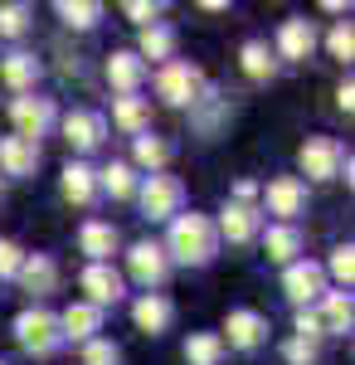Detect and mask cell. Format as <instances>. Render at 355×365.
<instances>
[{"label":"cell","mask_w":355,"mask_h":365,"mask_svg":"<svg viewBox=\"0 0 355 365\" xmlns=\"http://www.w3.org/2000/svg\"><path fill=\"white\" fill-rule=\"evenodd\" d=\"M58 185H63V200H73V205H88V200H93V190H98V185H93V170L83 166V161H68Z\"/></svg>","instance_id":"24"},{"label":"cell","mask_w":355,"mask_h":365,"mask_svg":"<svg viewBox=\"0 0 355 365\" xmlns=\"http://www.w3.org/2000/svg\"><path fill=\"white\" fill-rule=\"evenodd\" d=\"M326 44H331V54H336V58H346V63H351V58H355V29H351V20H341V25L331 29Z\"/></svg>","instance_id":"35"},{"label":"cell","mask_w":355,"mask_h":365,"mask_svg":"<svg viewBox=\"0 0 355 365\" xmlns=\"http://www.w3.org/2000/svg\"><path fill=\"white\" fill-rule=\"evenodd\" d=\"M263 249H268V258H273V263H292V258H297V249H302V234L292 225H273L268 234H263Z\"/></svg>","instance_id":"23"},{"label":"cell","mask_w":355,"mask_h":365,"mask_svg":"<svg viewBox=\"0 0 355 365\" xmlns=\"http://www.w3.org/2000/svg\"><path fill=\"white\" fill-rule=\"evenodd\" d=\"M263 205H268V215H277L282 225H292L302 215V205H307V185H302L297 175H277V180H268V190H263Z\"/></svg>","instance_id":"8"},{"label":"cell","mask_w":355,"mask_h":365,"mask_svg":"<svg viewBox=\"0 0 355 365\" xmlns=\"http://www.w3.org/2000/svg\"><path fill=\"white\" fill-rule=\"evenodd\" d=\"M312 44H317L312 20H282V29H277V54L282 58H307Z\"/></svg>","instance_id":"18"},{"label":"cell","mask_w":355,"mask_h":365,"mask_svg":"<svg viewBox=\"0 0 355 365\" xmlns=\"http://www.w3.org/2000/svg\"><path fill=\"white\" fill-rule=\"evenodd\" d=\"M170 161V146L165 141H156V137H137V166H146L151 175Z\"/></svg>","instance_id":"31"},{"label":"cell","mask_w":355,"mask_h":365,"mask_svg":"<svg viewBox=\"0 0 355 365\" xmlns=\"http://www.w3.org/2000/svg\"><path fill=\"white\" fill-rule=\"evenodd\" d=\"M103 190H108L112 200L137 195V175H132V166H127V161H112V166L103 170Z\"/></svg>","instance_id":"30"},{"label":"cell","mask_w":355,"mask_h":365,"mask_svg":"<svg viewBox=\"0 0 355 365\" xmlns=\"http://www.w3.org/2000/svg\"><path fill=\"white\" fill-rule=\"evenodd\" d=\"M341 161H346V151H341L336 137H307L302 151H297V166L307 170V180H331V175H341Z\"/></svg>","instance_id":"4"},{"label":"cell","mask_w":355,"mask_h":365,"mask_svg":"<svg viewBox=\"0 0 355 365\" xmlns=\"http://www.w3.org/2000/svg\"><path fill=\"white\" fill-rule=\"evenodd\" d=\"M103 132H108V127H103V117L98 113H68L63 117V141H68V146H73V151H93V146H98V141H103Z\"/></svg>","instance_id":"14"},{"label":"cell","mask_w":355,"mask_h":365,"mask_svg":"<svg viewBox=\"0 0 355 365\" xmlns=\"http://www.w3.org/2000/svg\"><path fill=\"white\" fill-rule=\"evenodd\" d=\"M112 122H117L122 132H132V137H146V103H141V98H117Z\"/></svg>","instance_id":"26"},{"label":"cell","mask_w":355,"mask_h":365,"mask_svg":"<svg viewBox=\"0 0 355 365\" xmlns=\"http://www.w3.org/2000/svg\"><path fill=\"white\" fill-rule=\"evenodd\" d=\"M297 336H302V341H312V346L326 336V331H321V322H317V312H307V307L297 312Z\"/></svg>","instance_id":"38"},{"label":"cell","mask_w":355,"mask_h":365,"mask_svg":"<svg viewBox=\"0 0 355 365\" xmlns=\"http://www.w3.org/2000/svg\"><path fill=\"white\" fill-rule=\"evenodd\" d=\"M98 322H103V312H98V307L73 302V307H63V317H58V336H68V341H93Z\"/></svg>","instance_id":"19"},{"label":"cell","mask_w":355,"mask_h":365,"mask_svg":"<svg viewBox=\"0 0 355 365\" xmlns=\"http://www.w3.org/2000/svg\"><path fill=\"white\" fill-rule=\"evenodd\" d=\"M29 29V10L25 5H0V34L5 39H20Z\"/></svg>","instance_id":"32"},{"label":"cell","mask_w":355,"mask_h":365,"mask_svg":"<svg viewBox=\"0 0 355 365\" xmlns=\"http://www.w3.org/2000/svg\"><path fill=\"white\" fill-rule=\"evenodd\" d=\"M58 20L73 29H93L103 20V5L98 0H58Z\"/></svg>","instance_id":"25"},{"label":"cell","mask_w":355,"mask_h":365,"mask_svg":"<svg viewBox=\"0 0 355 365\" xmlns=\"http://www.w3.org/2000/svg\"><path fill=\"white\" fill-rule=\"evenodd\" d=\"M20 263H25V253H20V244L0 239V278H15V273H20Z\"/></svg>","instance_id":"36"},{"label":"cell","mask_w":355,"mask_h":365,"mask_svg":"<svg viewBox=\"0 0 355 365\" xmlns=\"http://www.w3.org/2000/svg\"><path fill=\"white\" fill-rule=\"evenodd\" d=\"M132 322H137L146 336H161L165 327H170V302L156 297V292H146V297H137V307H132Z\"/></svg>","instance_id":"22"},{"label":"cell","mask_w":355,"mask_h":365,"mask_svg":"<svg viewBox=\"0 0 355 365\" xmlns=\"http://www.w3.org/2000/svg\"><path fill=\"white\" fill-rule=\"evenodd\" d=\"M195 88H200V68H190V63H161V73H156V93H161L170 108H185V103H195Z\"/></svg>","instance_id":"7"},{"label":"cell","mask_w":355,"mask_h":365,"mask_svg":"<svg viewBox=\"0 0 355 365\" xmlns=\"http://www.w3.org/2000/svg\"><path fill=\"white\" fill-rule=\"evenodd\" d=\"M127 268H132V278H137L141 287H156V282L165 278V268H170V258H165V249L156 239H141V244H132V253H127Z\"/></svg>","instance_id":"10"},{"label":"cell","mask_w":355,"mask_h":365,"mask_svg":"<svg viewBox=\"0 0 355 365\" xmlns=\"http://www.w3.org/2000/svg\"><path fill=\"white\" fill-rule=\"evenodd\" d=\"M34 166H39V146L34 141H20V137L0 141V170L5 175H34Z\"/></svg>","instance_id":"17"},{"label":"cell","mask_w":355,"mask_h":365,"mask_svg":"<svg viewBox=\"0 0 355 365\" xmlns=\"http://www.w3.org/2000/svg\"><path fill=\"white\" fill-rule=\"evenodd\" d=\"M78 287L88 292V307H98V312L112 307V302L122 297V278L112 273L108 263H88V268H83V278H78Z\"/></svg>","instance_id":"11"},{"label":"cell","mask_w":355,"mask_h":365,"mask_svg":"<svg viewBox=\"0 0 355 365\" xmlns=\"http://www.w3.org/2000/svg\"><path fill=\"white\" fill-rule=\"evenodd\" d=\"M15 341L25 346L29 356H49L58 341V317L54 312H44V307H29V312H20L15 317Z\"/></svg>","instance_id":"3"},{"label":"cell","mask_w":355,"mask_h":365,"mask_svg":"<svg viewBox=\"0 0 355 365\" xmlns=\"http://www.w3.org/2000/svg\"><path fill=\"white\" fill-rule=\"evenodd\" d=\"M331 278L341 282V287H351V282H355V249H351V244H341V249L331 253Z\"/></svg>","instance_id":"34"},{"label":"cell","mask_w":355,"mask_h":365,"mask_svg":"<svg viewBox=\"0 0 355 365\" xmlns=\"http://www.w3.org/2000/svg\"><path fill=\"white\" fill-rule=\"evenodd\" d=\"M244 73L253 83H263V78H273V54H268V44H258V39H248L244 44Z\"/></svg>","instance_id":"29"},{"label":"cell","mask_w":355,"mask_h":365,"mask_svg":"<svg viewBox=\"0 0 355 365\" xmlns=\"http://www.w3.org/2000/svg\"><path fill=\"white\" fill-rule=\"evenodd\" d=\"M141 78H146V63L137 54H112L108 58V83L122 93V98H137Z\"/></svg>","instance_id":"15"},{"label":"cell","mask_w":355,"mask_h":365,"mask_svg":"<svg viewBox=\"0 0 355 365\" xmlns=\"http://www.w3.org/2000/svg\"><path fill=\"white\" fill-rule=\"evenodd\" d=\"M215 234H224L229 244H253L258 239V210L253 205H224L219 210V225H215Z\"/></svg>","instance_id":"12"},{"label":"cell","mask_w":355,"mask_h":365,"mask_svg":"<svg viewBox=\"0 0 355 365\" xmlns=\"http://www.w3.org/2000/svg\"><path fill=\"white\" fill-rule=\"evenodd\" d=\"M317 302H321V312H317V322H321V331H351V322H355L351 292H321Z\"/></svg>","instance_id":"20"},{"label":"cell","mask_w":355,"mask_h":365,"mask_svg":"<svg viewBox=\"0 0 355 365\" xmlns=\"http://www.w3.org/2000/svg\"><path fill=\"white\" fill-rule=\"evenodd\" d=\"M122 361V351L112 346V341H83V365H117Z\"/></svg>","instance_id":"33"},{"label":"cell","mask_w":355,"mask_h":365,"mask_svg":"<svg viewBox=\"0 0 355 365\" xmlns=\"http://www.w3.org/2000/svg\"><path fill=\"white\" fill-rule=\"evenodd\" d=\"M165 258H175V263H185V268H200V263H210L219 253V234H215V220H205V215H175L170 220V234H165Z\"/></svg>","instance_id":"1"},{"label":"cell","mask_w":355,"mask_h":365,"mask_svg":"<svg viewBox=\"0 0 355 365\" xmlns=\"http://www.w3.org/2000/svg\"><path fill=\"white\" fill-rule=\"evenodd\" d=\"M282 292L297 302V312L307 307V302H317L321 292H326V268L321 263H287V273H282Z\"/></svg>","instance_id":"6"},{"label":"cell","mask_w":355,"mask_h":365,"mask_svg":"<svg viewBox=\"0 0 355 365\" xmlns=\"http://www.w3.org/2000/svg\"><path fill=\"white\" fill-rule=\"evenodd\" d=\"M20 287L25 292H34V297H44V292H54V282H58V268H54V258L49 253H25V263H20Z\"/></svg>","instance_id":"13"},{"label":"cell","mask_w":355,"mask_h":365,"mask_svg":"<svg viewBox=\"0 0 355 365\" xmlns=\"http://www.w3.org/2000/svg\"><path fill=\"white\" fill-rule=\"evenodd\" d=\"M78 249L93 258V263H108L112 253H117V229L103 225V220H88V225L78 229Z\"/></svg>","instance_id":"16"},{"label":"cell","mask_w":355,"mask_h":365,"mask_svg":"<svg viewBox=\"0 0 355 365\" xmlns=\"http://www.w3.org/2000/svg\"><path fill=\"white\" fill-rule=\"evenodd\" d=\"M0 78L15 88L20 98H25L29 88H34V78H39V58L25 54V49H15V54H5V63H0Z\"/></svg>","instance_id":"21"},{"label":"cell","mask_w":355,"mask_h":365,"mask_svg":"<svg viewBox=\"0 0 355 365\" xmlns=\"http://www.w3.org/2000/svg\"><path fill=\"white\" fill-rule=\"evenodd\" d=\"M219 341H229L234 351H253V346H263V341H268V322H263L258 312L239 307V312H229V317H224V336H219Z\"/></svg>","instance_id":"9"},{"label":"cell","mask_w":355,"mask_h":365,"mask_svg":"<svg viewBox=\"0 0 355 365\" xmlns=\"http://www.w3.org/2000/svg\"><path fill=\"white\" fill-rule=\"evenodd\" d=\"M10 122H15V137H20V141H34V146H39V137H44L49 122H54V103L25 93V98L10 103Z\"/></svg>","instance_id":"5"},{"label":"cell","mask_w":355,"mask_h":365,"mask_svg":"<svg viewBox=\"0 0 355 365\" xmlns=\"http://www.w3.org/2000/svg\"><path fill=\"white\" fill-rule=\"evenodd\" d=\"M336 108L351 117V108H355V88H351V83H341V88H336Z\"/></svg>","instance_id":"40"},{"label":"cell","mask_w":355,"mask_h":365,"mask_svg":"<svg viewBox=\"0 0 355 365\" xmlns=\"http://www.w3.org/2000/svg\"><path fill=\"white\" fill-rule=\"evenodd\" d=\"M122 15H132L141 29H151V20H156V5H146V0H127V5H122Z\"/></svg>","instance_id":"39"},{"label":"cell","mask_w":355,"mask_h":365,"mask_svg":"<svg viewBox=\"0 0 355 365\" xmlns=\"http://www.w3.org/2000/svg\"><path fill=\"white\" fill-rule=\"evenodd\" d=\"M219 356H224V341H219L215 331H195V336L185 341V361L190 365H219Z\"/></svg>","instance_id":"27"},{"label":"cell","mask_w":355,"mask_h":365,"mask_svg":"<svg viewBox=\"0 0 355 365\" xmlns=\"http://www.w3.org/2000/svg\"><path fill=\"white\" fill-rule=\"evenodd\" d=\"M170 49H175V34H170L165 25L141 29V49H137L141 63H146V58H170Z\"/></svg>","instance_id":"28"},{"label":"cell","mask_w":355,"mask_h":365,"mask_svg":"<svg viewBox=\"0 0 355 365\" xmlns=\"http://www.w3.org/2000/svg\"><path fill=\"white\" fill-rule=\"evenodd\" d=\"M282 356H287V365H312V361H317V346L302 341V336H292L287 346H282Z\"/></svg>","instance_id":"37"},{"label":"cell","mask_w":355,"mask_h":365,"mask_svg":"<svg viewBox=\"0 0 355 365\" xmlns=\"http://www.w3.org/2000/svg\"><path fill=\"white\" fill-rule=\"evenodd\" d=\"M180 200H185V190H180V180L175 175H146L137 185V205L146 220H175L180 215Z\"/></svg>","instance_id":"2"}]
</instances>
